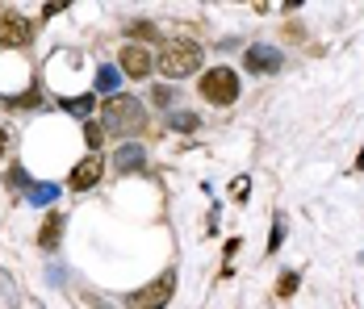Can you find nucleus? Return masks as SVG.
<instances>
[{
	"instance_id": "obj_8",
	"label": "nucleus",
	"mask_w": 364,
	"mask_h": 309,
	"mask_svg": "<svg viewBox=\"0 0 364 309\" xmlns=\"http://www.w3.org/2000/svg\"><path fill=\"white\" fill-rule=\"evenodd\" d=\"M63 213H46V222H42V230H38V246L42 251H55L59 246V239H63Z\"/></svg>"
},
{
	"instance_id": "obj_11",
	"label": "nucleus",
	"mask_w": 364,
	"mask_h": 309,
	"mask_svg": "<svg viewBox=\"0 0 364 309\" xmlns=\"http://www.w3.org/2000/svg\"><path fill=\"white\" fill-rule=\"evenodd\" d=\"M293 293H297V272H281V284H277V297H281V301H289Z\"/></svg>"
},
{
	"instance_id": "obj_2",
	"label": "nucleus",
	"mask_w": 364,
	"mask_h": 309,
	"mask_svg": "<svg viewBox=\"0 0 364 309\" xmlns=\"http://www.w3.org/2000/svg\"><path fill=\"white\" fill-rule=\"evenodd\" d=\"M201 97L210 104H218V109H226V104L239 101V75H235V67H210L201 71Z\"/></svg>"
},
{
	"instance_id": "obj_1",
	"label": "nucleus",
	"mask_w": 364,
	"mask_h": 309,
	"mask_svg": "<svg viewBox=\"0 0 364 309\" xmlns=\"http://www.w3.org/2000/svg\"><path fill=\"white\" fill-rule=\"evenodd\" d=\"M155 71L164 80H184V75L201 71V46L197 42H168L155 59Z\"/></svg>"
},
{
	"instance_id": "obj_4",
	"label": "nucleus",
	"mask_w": 364,
	"mask_h": 309,
	"mask_svg": "<svg viewBox=\"0 0 364 309\" xmlns=\"http://www.w3.org/2000/svg\"><path fill=\"white\" fill-rule=\"evenodd\" d=\"M0 42H4V46H30V42H34L30 17H21L17 9H0Z\"/></svg>"
},
{
	"instance_id": "obj_12",
	"label": "nucleus",
	"mask_w": 364,
	"mask_h": 309,
	"mask_svg": "<svg viewBox=\"0 0 364 309\" xmlns=\"http://www.w3.org/2000/svg\"><path fill=\"white\" fill-rule=\"evenodd\" d=\"M63 109L84 117V113H92V97H72V101H63Z\"/></svg>"
},
{
	"instance_id": "obj_7",
	"label": "nucleus",
	"mask_w": 364,
	"mask_h": 309,
	"mask_svg": "<svg viewBox=\"0 0 364 309\" xmlns=\"http://www.w3.org/2000/svg\"><path fill=\"white\" fill-rule=\"evenodd\" d=\"M117 63L122 71L130 75V80H146L151 71H155V59H151V50L139 46V42H130V46H122V55H117Z\"/></svg>"
},
{
	"instance_id": "obj_15",
	"label": "nucleus",
	"mask_w": 364,
	"mask_h": 309,
	"mask_svg": "<svg viewBox=\"0 0 364 309\" xmlns=\"http://www.w3.org/2000/svg\"><path fill=\"white\" fill-rule=\"evenodd\" d=\"M247 184H252L247 175H239V180H235V197H239V201H247Z\"/></svg>"
},
{
	"instance_id": "obj_6",
	"label": "nucleus",
	"mask_w": 364,
	"mask_h": 309,
	"mask_svg": "<svg viewBox=\"0 0 364 309\" xmlns=\"http://www.w3.org/2000/svg\"><path fill=\"white\" fill-rule=\"evenodd\" d=\"M172 288H176V276L168 272V276H159V280H151L143 293H134L130 297V309H159L168 297H172Z\"/></svg>"
},
{
	"instance_id": "obj_10",
	"label": "nucleus",
	"mask_w": 364,
	"mask_h": 309,
	"mask_svg": "<svg viewBox=\"0 0 364 309\" xmlns=\"http://www.w3.org/2000/svg\"><path fill=\"white\" fill-rule=\"evenodd\" d=\"M117 168L122 172H130V168H143V146L134 142V146H122V155H117Z\"/></svg>"
},
{
	"instance_id": "obj_16",
	"label": "nucleus",
	"mask_w": 364,
	"mask_h": 309,
	"mask_svg": "<svg viewBox=\"0 0 364 309\" xmlns=\"http://www.w3.org/2000/svg\"><path fill=\"white\" fill-rule=\"evenodd\" d=\"M9 138H13V134H9V130H4V126H0V155H4V151H9Z\"/></svg>"
},
{
	"instance_id": "obj_9",
	"label": "nucleus",
	"mask_w": 364,
	"mask_h": 309,
	"mask_svg": "<svg viewBox=\"0 0 364 309\" xmlns=\"http://www.w3.org/2000/svg\"><path fill=\"white\" fill-rule=\"evenodd\" d=\"M247 67H252V71H272V67H281V59H277V55H268L264 46H252V50H247Z\"/></svg>"
},
{
	"instance_id": "obj_3",
	"label": "nucleus",
	"mask_w": 364,
	"mask_h": 309,
	"mask_svg": "<svg viewBox=\"0 0 364 309\" xmlns=\"http://www.w3.org/2000/svg\"><path fill=\"white\" fill-rule=\"evenodd\" d=\"M101 130H134L139 121H143V104L134 101V97H109V101L101 104Z\"/></svg>"
},
{
	"instance_id": "obj_5",
	"label": "nucleus",
	"mask_w": 364,
	"mask_h": 309,
	"mask_svg": "<svg viewBox=\"0 0 364 309\" xmlns=\"http://www.w3.org/2000/svg\"><path fill=\"white\" fill-rule=\"evenodd\" d=\"M101 175H105V159L101 155H88V159H80L68 175V188L72 193H88V188H97L101 184Z\"/></svg>"
},
{
	"instance_id": "obj_14",
	"label": "nucleus",
	"mask_w": 364,
	"mask_h": 309,
	"mask_svg": "<svg viewBox=\"0 0 364 309\" xmlns=\"http://www.w3.org/2000/svg\"><path fill=\"white\" fill-rule=\"evenodd\" d=\"M172 126H176V130H193V126H197V117H193V113H176V121H172Z\"/></svg>"
},
{
	"instance_id": "obj_13",
	"label": "nucleus",
	"mask_w": 364,
	"mask_h": 309,
	"mask_svg": "<svg viewBox=\"0 0 364 309\" xmlns=\"http://www.w3.org/2000/svg\"><path fill=\"white\" fill-rule=\"evenodd\" d=\"M84 138H88V146L97 151V146H101V138H105V130H101L97 121H88V126H84Z\"/></svg>"
}]
</instances>
